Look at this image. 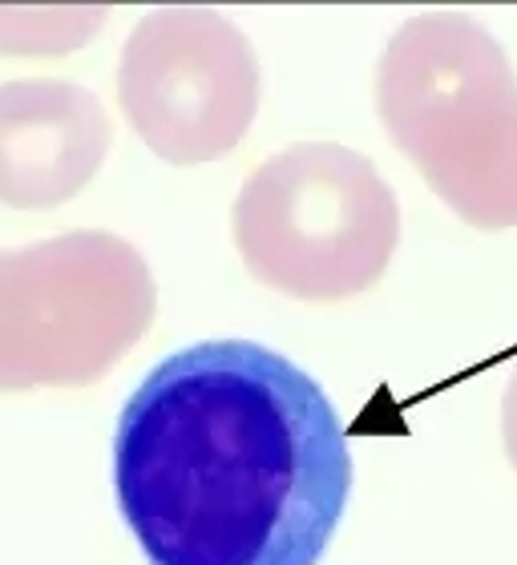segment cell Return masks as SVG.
<instances>
[{
    "label": "cell",
    "mask_w": 517,
    "mask_h": 565,
    "mask_svg": "<svg viewBox=\"0 0 517 565\" xmlns=\"http://www.w3.org/2000/svg\"><path fill=\"white\" fill-rule=\"evenodd\" d=\"M114 493L150 565H316L352 493V452L304 367L255 340H202L126 401Z\"/></svg>",
    "instance_id": "obj_1"
},
{
    "label": "cell",
    "mask_w": 517,
    "mask_h": 565,
    "mask_svg": "<svg viewBox=\"0 0 517 565\" xmlns=\"http://www.w3.org/2000/svg\"><path fill=\"white\" fill-rule=\"evenodd\" d=\"M502 440H506V457L517 469V367L506 384V396H502Z\"/></svg>",
    "instance_id": "obj_8"
},
{
    "label": "cell",
    "mask_w": 517,
    "mask_h": 565,
    "mask_svg": "<svg viewBox=\"0 0 517 565\" xmlns=\"http://www.w3.org/2000/svg\"><path fill=\"white\" fill-rule=\"evenodd\" d=\"M106 9H4L0 4V53H70L102 29Z\"/></svg>",
    "instance_id": "obj_7"
},
{
    "label": "cell",
    "mask_w": 517,
    "mask_h": 565,
    "mask_svg": "<svg viewBox=\"0 0 517 565\" xmlns=\"http://www.w3.org/2000/svg\"><path fill=\"white\" fill-rule=\"evenodd\" d=\"M109 114L77 82L24 77L0 85V202L53 211L94 182L109 153Z\"/></svg>",
    "instance_id": "obj_6"
},
{
    "label": "cell",
    "mask_w": 517,
    "mask_h": 565,
    "mask_svg": "<svg viewBox=\"0 0 517 565\" xmlns=\"http://www.w3.org/2000/svg\"><path fill=\"white\" fill-rule=\"evenodd\" d=\"M235 247L275 291L331 303L368 291L400 243V202L365 153L299 141L255 166L235 199Z\"/></svg>",
    "instance_id": "obj_3"
},
{
    "label": "cell",
    "mask_w": 517,
    "mask_h": 565,
    "mask_svg": "<svg viewBox=\"0 0 517 565\" xmlns=\"http://www.w3.org/2000/svg\"><path fill=\"white\" fill-rule=\"evenodd\" d=\"M377 114L457 218L517 226V73L482 21L421 12L400 24L377 65Z\"/></svg>",
    "instance_id": "obj_2"
},
{
    "label": "cell",
    "mask_w": 517,
    "mask_h": 565,
    "mask_svg": "<svg viewBox=\"0 0 517 565\" xmlns=\"http://www.w3.org/2000/svg\"><path fill=\"white\" fill-rule=\"evenodd\" d=\"M258 85L255 45L214 9H154L122 49V114L175 166L235 150L258 114Z\"/></svg>",
    "instance_id": "obj_5"
},
{
    "label": "cell",
    "mask_w": 517,
    "mask_h": 565,
    "mask_svg": "<svg viewBox=\"0 0 517 565\" xmlns=\"http://www.w3.org/2000/svg\"><path fill=\"white\" fill-rule=\"evenodd\" d=\"M150 263L109 231L0 250V392L94 384L150 331Z\"/></svg>",
    "instance_id": "obj_4"
}]
</instances>
